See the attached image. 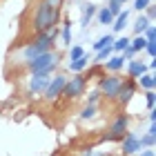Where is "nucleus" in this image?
Here are the masks:
<instances>
[{
	"label": "nucleus",
	"instance_id": "72a5a7b5",
	"mask_svg": "<svg viewBox=\"0 0 156 156\" xmlns=\"http://www.w3.org/2000/svg\"><path fill=\"white\" fill-rule=\"evenodd\" d=\"M136 156H156V152H154V147H143Z\"/></svg>",
	"mask_w": 156,
	"mask_h": 156
},
{
	"label": "nucleus",
	"instance_id": "423d86ee",
	"mask_svg": "<svg viewBox=\"0 0 156 156\" xmlns=\"http://www.w3.org/2000/svg\"><path fill=\"white\" fill-rule=\"evenodd\" d=\"M87 76L85 74H74L72 78H67V83H65V87H62V96L60 98H65V101L69 103H74L78 101L80 96H85V91H87Z\"/></svg>",
	"mask_w": 156,
	"mask_h": 156
},
{
	"label": "nucleus",
	"instance_id": "bb28decb",
	"mask_svg": "<svg viewBox=\"0 0 156 156\" xmlns=\"http://www.w3.org/2000/svg\"><path fill=\"white\" fill-rule=\"evenodd\" d=\"M105 7H107V9H109V13H112V16H118V13L120 11H123V2H120V0H107V5H105Z\"/></svg>",
	"mask_w": 156,
	"mask_h": 156
},
{
	"label": "nucleus",
	"instance_id": "1a4fd4ad",
	"mask_svg": "<svg viewBox=\"0 0 156 156\" xmlns=\"http://www.w3.org/2000/svg\"><path fill=\"white\" fill-rule=\"evenodd\" d=\"M136 91H138L136 80H132V78H127V76H125V78H123V83H120L118 94H116V105H118V107H127V105L134 101Z\"/></svg>",
	"mask_w": 156,
	"mask_h": 156
},
{
	"label": "nucleus",
	"instance_id": "393cba45",
	"mask_svg": "<svg viewBox=\"0 0 156 156\" xmlns=\"http://www.w3.org/2000/svg\"><path fill=\"white\" fill-rule=\"evenodd\" d=\"M85 94H87V98H85V105H98V103L103 101V96H101V91H98V87L85 91Z\"/></svg>",
	"mask_w": 156,
	"mask_h": 156
},
{
	"label": "nucleus",
	"instance_id": "f257e3e1",
	"mask_svg": "<svg viewBox=\"0 0 156 156\" xmlns=\"http://www.w3.org/2000/svg\"><path fill=\"white\" fill-rule=\"evenodd\" d=\"M58 34H60L58 27H54V29H49V31L34 34V38L29 42H25L23 51H20V62L27 65V62L34 60L36 56L45 54V51H54L56 49V40H58Z\"/></svg>",
	"mask_w": 156,
	"mask_h": 156
},
{
	"label": "nucleus",
	"instance_id": "b1692460",
	"mask_svg": "<svg viewBox=\"0 0 156 156\" xmlns=\"http://www.w3.org/2000/svg\"><path fill=\"white\" fill-rule=\"evenodd\" d=\"M145 42L147 40L143 36H134V38H129V47L136 51V56H140V54H143V49H145Z\"/></svg>",
	"mask_w": 156,
	"mask_h": 156
},
{
	"label": "nucleus",
	"instance_id": "9d476101",
	"mask_svg": "<svg viewBox=\"0 0 156 156\" xmlns=\"http://www.w3.org/2000/svg\"><path fill=\"white\" fill-rule=\"evenodd\" d=\"M49 78H51V76H47V74H29L27 85H25V87H27V96H29V98L42 96V91H45Z\"/></svg>",
	"mask_w": 156,
	"mask_h": 156
},
{
	"label": "nucleus",
	"instance_id": "cd10ccee",
	"mask_svg": "<svg viewBox=\"0 0 156 156\" xmlns=\"http://www.w3.org/2000/svg\"><path fill=\"white\" fill-rule=\"evenodd\" d=\"M140 145H143V147H154V143H156V136H154V134H140Z\"/></svg>",
	"mask_w": 156,
	"mask_h": 156
},
{
	"label": "nucleus",
	"instance_id": "ddd939ff",
	"mask_svg": "<svg viewBox=\"0 0 156 156\" xmlns=\"http://www.w3.org/2000/svg\"><path fill=\"white\" fill-rule=\"evenodd\" d=\"M125 62H127V60H125V56H123V54H112L101 67H103L107 74H120V72L125 69Z\"/></svg>",
	"mask_w": 156,
	"mask_h": 156
},
{
	"label": "nucleus",
	"instance_id": "e433bc0d",
	"mask_svg": "<svg viewBox=\"0 0 156 156\" xmlns=\"http://www.w3.org/2000/svg\"><path fill=\"white\" fill-rule=\"evenodd\" d=\"M147 69H150V72L156 69V58H147Z\"/></svg>",
	"mask_w": 156,
	"mask_h": 156
},
{
	"label": "nucleus",
	"instance_id": "20e7f679",
	"mask_svg": "<svg viewBox=\"0 0 156 156\" xmlns=\"http://www.w3.org/2000/svg\"><path fill=\"white\" fill-rule=\"evenodd\" d=\"M129 123H132V116L125 114V112H118V114L112 118V123H109L107 129H105V134L101 136V140H105V143H118V140L125 136V132L129 129Z\"/></svg>",
	"mask_w": 156,
	"mask_h": 156
},
{
	"label": "nucleus",
	"instance_id": "4468645a",
	"mask_svg": "<svg viewBox=\"0 0 156 156\" xmlns=\"http://www.w3.org/2000/svg\"><path fill=\"white\" fill-rule=\"evenodd\" d=\"M96 9H98V5H94V2H83L80 5V27L83 29L89 27L91 18L96 16Z\"/></svg>",
	"mask_w": 156,
	"mask_h": 156
},
{
	"label": "nucleus",
	"instance_id": "f8f14e48",
	"mask_svg": "<svg viewBox=\"0 0 156 156\" xmlns=\"http://www.w3.org/2000/svg\"><path fill=\"white\" fill-rule=\"evenodd\" d=\"M58 29H60V34H58L60 45L65 49H69V47H72V40H74V23L69 18H62L60 25H58Z\"/></svg>",
	"mask_w": 156,
	"mask_h": 156
},
{
	"label": "nucleus",
	"instance_id": "58836bf2",
	"mask_svg": "<svg viewBox=\"0 0 156 156\" xmlns=\"http://www.w3.org/2000/svg\"><path fill=\"white\" fill-rule=\"evenodd\" d=\"M120 2H123V5H127V2H129V0H120Z\"/></svg>",
	"mask_w": 156,
	"mask_h": 156
},
{
	"label": "nucleus",
	"instance_id": "5701e85b",
	"mask_svg": "<svg viewBox=\"0 0 156 156\" xmlns=\"http://www.w3.org/2000/svg\"><path fill=\"white\" fill-rule=\"evenodd\" d=\"M114 34H103L101 38H96L94 40V45H91V49H94V51H98V49H103V47H109L112 42H114Z\"/></svg>",
	"mask_w": 156,
	"mask_h": 156
},
{
	"label": "nucleus",
	"instance_id": "7ed1b4c3",
	"mask_svg": "<svg viewBox=\"0 0 156 156\" xmlns=\"http://www.w3.org/2000/svg\"><path fill=\"white\" fill-rule=\"evenodd\" d=\"M60 60H62V54L54 49V51H45V54L36 56L34 60H29L25 65V69L29 74H47V76H54L56 72H58V67H60Z\"/></svg>",
	"mask_w": 156,
	"mask_h": 156
},
{
	"label": "nucleus",
	"instance_id": "4be33fe9",
	"mask_svg": "<svg viewBox=\"0 0 156 156\" xmlns=\"http://www.w3.org/2000/svg\"><path fill=\"white\" fill-rule=\"evenodd\" d=\"M112 54H114V51H112V45H109V47H103V49H98V51H94V56H91V62H96V65H103V62L107 60Z\"/></svg>",
	"mask_w": 156,
	"mask_h": 156
},
{
	"label": "nucleus",
	"instance_id": "dca6fc26",
	"mask_svg": "<svg viewBox=\"0 0 156 156\" xmlns=\"http://www.w3.org/2000/svg\"><path fill=\"white\" fill-rule=\"evenodd\" d=\"M127 23H129V11L127 9H123L118 13V16H114V20H112V34H114V36H118V34H123V29L127 27Z\"/></svg>",
	"mask_w": 156,
	"mask_h": 156
},
{
	"label": "nucleus",
	"instance_id": "412c9836",
	"mask_svg": "<svg viewBox=\"0 0 156 156\" xmlns=\"http://www.w3.org/2000/svg\"><path fill=\"white\" fill-rule=\"evenodd\" d=\"M94 18L98 20V25H112V20H114V16L109 13V9H107V7H98Z\"/></svg>",
	"mask_w": 156,
	"mask_h": 156
},
{
	"label": "nucleus",
	"instance_id": "2eb2a0df",
	"mask_svg": "<svg viewBox=\"0 0 156 156\" xmlns=\"http://www.w3.org/2000/svg\"><path fill=\"white\" fill-rule=\"evenodd\" d=\"M89 65H91V56L89 54L80 56L78 60H69L67 62V67H69V72H72V74H85L89 69Z\"/></svg>",
	"mask_w": 156,
	"mask_h": 156
},
{
	"label": "nucleus",
	"instance_id": "39448f33",
	"mask_svg": "<svg viewBox=\"0 0 156 156\" xmlns=\"http://www.w3.org/2000/svg\"><path fill=\"white\" fill-rule=\"evenodd\" d=\"M120 83H123V76L120 74H103L98 78V91H101L103 101L107 103H116V94L120 89Z\"/></svg>",
	"mask_w": 156,
	"mask_h": 156
},
{
	"label": "nucleus",
	"instance_id": "2f4dec72",
	"mask_svg": "<svg viewBox=\"0 0 156 156\" xmlns=\"http://www.w3.org/2000/svg\"><path fill=\"white\" fill-rule=\"evenodd\" d=\"M147 5H152V0H134V9H136L138 13H143Z\"/></svg>",
	"mask_w": 156,
	"mask_h": 156
},
{
	"label": "nucleus",
	"instance_id": "a211bd4d",
	"mask_svg": "<svg viewBox=\"0 0 156 156\" xmlns=\"http://www.w3.org/2000/svg\"><path fill=\"white\" fill-rule=\"evenodd\" d=\"M98 116V105H83V109L78 112L80 120H94Z\"/></svg>",
	"mask_w": 156,
	"mask_h": 156
},
{
	"label": "nucleus",
	"instance_id": "0eeeda50",
	"mask_svg": "<svg viewBox=\"0 0 156 156\" xmlns=\"http://www.w3.org/2000/svg\"><path fill=\"white\" fill-rule=\"evenodd\" d=\"M65 83H67V76H65V74H58V72H56L51 78H49L47 87H45V91H42V98H45L47 103H54V101H58V98L62 96V87H65Z\"/></svg>",
	"mask_w": 156,
	"mask_h": 156
},
{
	"label": "nucleus",
	"instance_id": "473e14b6",
	"mask_svg": "<svg viewBox=\"0 0 156 156\" xmlns=\"http://www.w3.org/2000/svg\"><path fill=\"white\" fill-rule=\"evenodd\" d=\"M47 5H51V7H56V9H60L62 11V7H65V0H45Z\"/></svg>",
	"mask_w": 156,
	"mask_h": 156
},
{
	"label": "nucleus",
	"instance_id": "c85d7f7f",
	"mask_svg": "<svg viewBox=\"0 0 156 156\" xmlns=\"http://www.w3.org/2000/svg\"><path fill=\"white\" fill-rule=\"evenodd\" d=\"M143 38H145L147 42H156V25H154V23L143 31Z\"/></svg>",
	"mask_w": 156,
	"mask_h": 156
},
{
	"label": "nucleus",
	"instance_id": "aec40b11",
	"mask_svg": "<svg viewBox=\"0 0 156 156\" xmlns=\"http://www.w3.org/2000/svg\"><path fill=\"white\" fill-rule=\"evenodd\" d=\"M152 23L145 18V13H138V18H136V23H134L132 27H134V36H143V31L150 27Z\"/></svg>",
	"mask_w": 156,
	"mask_h": 156
},
{
	"label": "nucleus",
	"instance_id": "9b49d317",
	"mask_svg": "<svg viewBox=\"0 0 156 156\" xmlns=\"http://www.w3.org/2000/svg\"><path fill=\"white\" fill-rule=\"evenodd\" d=\"M147 72H150V69H147V62L140 58V56H136V58L125 62V74H127V78H132V80H136V78H140Z\"/></svg>",
	"mask_w": 156,
	"mask_h": 156
},
{
	"label": "nucleus",
	"instance_id": "c9c22d12",
	"mask_svg": "<svg viewBox=\"0 0 156 156\" xmlns=\"http://www.w3.org/2000/svg\"><path fill=\"white\" fill-rule=\"evenodd\" d=\"M147 120H150V123H156V109H147Z\"/></svg>",
	"mask_w": 156,
	"mask_h": 156
},
{
	"label": "nucleus",
	"instance_id": "f3484780",
	"mask_svg": "<svg viewBox=\"0 0 156 156\" xmlns=\"http://www.w3.org/2000/svg\"><path fill=\"white\" fill-rule=\"evenodd\" d=\"M136 85H138L143 91L156 89V76H154V72H147V74H143L140 78H136Z\"/></svg>",
	"mask_w": 156,
	"mask_h": 156
},
{
	"label": "nucleus",
	"instance_id": "4c0bfd02",
	"mask_svg": "<svg viewBox=\"0 0 156 156\" xmlns=\"http://www.w3.org/2000/svg\"><path fill=\"white\" fill-rule=\"evenodd\" d=\"M147 134H154V136H156V123H150V129H147Z\"/></svg>",
	"mask_w": 156,
	"mask_h": 156
},
{
	"label": "nucleus",
	"instance_id": "a878e982",
	"mask_svg": "<svg viewBox=\"0 0 156 156\" xmlns=\"http://www.w3.org/2000/svg\"><path fill=\"white\" fill-rule=\"evenodd\" d=\"M85 54H87V51H85V47H80V45H72V47L67 49V58H69V60H78V58L85 56ZM69 60H67V62H69Z\"/></svg>",
	"mask_w": 156,
	"mask_h": 156
},
{
	"label": "nucleus",
	"instance_id": "6e6552de",
	"mask_svg": "<svg viewBox=\"0 0 156 156\" xmlns=\"http://www.w3.org/2000/svg\"><path fill=\"white\" fill-rule=\"evenodd\" d=\"M118 147H120V156H136L140 150H143V145H140V138L136 132L127 129L125 136L118 140Z\"/></svg>",
	"mask_w": 156,
	"mask_h": 156
},
{
	"label": "nucleus",
	"instance_id": "c756f323",
	"mask_svg": "<svg viewBox=\"0 0 156 156\" xmlns=\"http://www.w3.org/2000/svg\"><path fill=\"white\" fill-rule=\"evenodd\" d=\"M145 105H147V109H154L156 107V91H145Z\"/></svg>",
	"mask_w": 156,
	"mask_h": 156
},
{
	"label": "nucleus",
	"instance_id": "f704fd0d",
	"mask_svg": "<svg viewBox=\"0 0 156 156\" xmlns=\"http://www.w3.org/2000/svg\"><path fill=\"white\" fill-rule=\"evenodd\" d=\"M123 56H125V60H132V58H136V51H134L132 47H127L125 51H123Z\"/></svg>",
	"mask_w": 156,
	"mask_h": 156
},
{
	"label": "nucleus",
	"instance_id": "7c9ffc66",
	"mask_svg": "<svg viewBox=\"0 0 156 156\" xmlns=\"http://www.w3.org/2000/svg\"><path fill=\"white\" fill-rule=\"evenodd\" d=\"M143 51L147 54V58H156V42H145Z\"/></svg>",
	"mask_w": 156,
	"mask_h": 156
},
{
	"label": "nucleus",
	"instance_id": "6ab92c4d",
	"mask_svg": "<svg viewBox=\"0 0 156 156\" xmlns=\"http://www.w3.org/2000/svg\"><path fill=\"white\" fill-rule=\"evenodd\" d=\"M127 47H129V36H125V34L123 36H116L114 42H112V51L114 54H123Z\"/></svg>",
	"mask_w": 156,
	"mask_h": 156
},
{
	"label": "nucleus",
	"instance_id": "f03ea898",
	"mask_svg": "<svg viewBox=\"0 0 156 156\" xmlns=\"http://www.w3.org/2000/svg\"><path fill=\"white\" fill-rule=\"evenodd\" d=\"M60 20H62V11L60 9L47 5L45 0H38V2L34 5L29 25H31L34 34H40V31H49V29H54V27H58Z\"/></svg>",
	"mask_w": 156,
	"mask_h": 156
}]
</instances>
